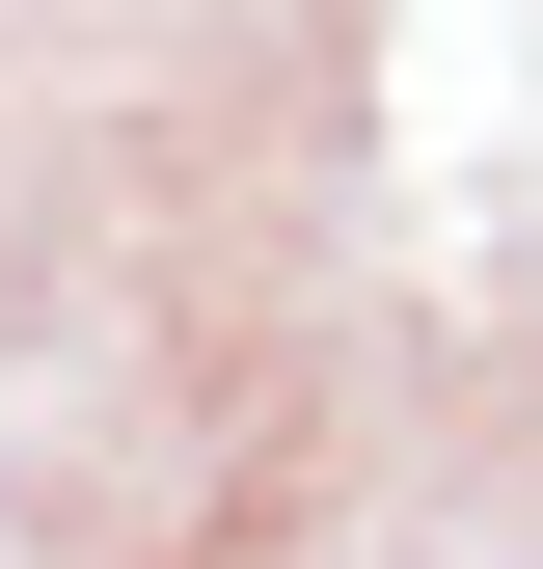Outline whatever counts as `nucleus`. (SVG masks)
Wrapping results in <instances>:
<instances>
[]
</instances>
